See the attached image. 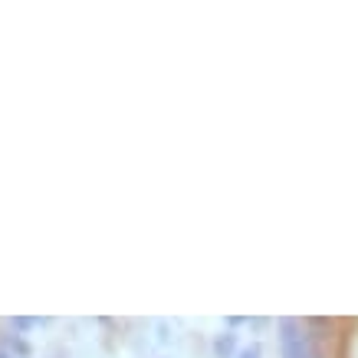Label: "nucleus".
Returning a JSON list of instances; mask_svg holds the SVG:
<instances>
[{"label": "nucleus", "instance_id": "423d86ee", "mask_svg": "<svg viewBox=\"0 0 358 358\" xmlns=\"http://www.w3.org/2000/svg\"><path fill=\"white\" fill-rule=\"evenodd\" d=\"M0 358H13V355H10V352H3V348H0Z\"/></svg>", "mask_w": 358, "mask_h": 358}, {"label": "nucleus", "instance_id": "39448f33", "mask_svg": "<svg viewBox=\"0 0 358 358\" xmlns=\"http://www.w3.org/2000/svg\"><path fill=\"white\" fill-rule=\"evenodd\" d=\"M237 358H263V348L260 345H250V348H243Z\"/></svg>", "mask_w": 358, "mask_h": 358}, {"label": "nucleus", "instance_id": "f03ea898", "mask_svg": "<svg viewBox=\"0 0 358 358\" xmlns=\"http://www.w3.org/2000/svg\"><path fill=\"white\" fill-rule=\"evenodd\" d=\"M214 358H234L237 355V332H230V329H224L220 336H214Z\"/></svg>", "mask_w": 358, "mask_h": 358}, {"label": "nucleus", "instance_id": "f257e3e1", "mask_svg": "<svg viewBox=\"0 0 358 358\" xmlns=\"http://www.w3.org/2000/svg\"><path fill=\"white\" fill-rule=\"evenodd\" d=\"M280 352L282 358H326L315 336L299 319H280Z\"/></svg>", "mask_w": 358, "mask_h": 358}, {"label": "nucleus", "instance_id": "7ed1b4c3", "mask_svg": "<svg viewBox=\"0 0 358 358\" xmlns=\"http://www.w3.org/2000/svg\"><path fill=\"white\" fill-rule=\"evenodd\" d=\"M3 352H10L13 358H27L30 355V345H27L20 336H7L3 338Z\"/></svg>", "mask_w": 358, "mask_h": 358}, {"label": "nucleus", "instance_id": "20e7f679", "mask_svg": "<svg viewBox=\"0 0 358 358\" xmlns=\"http://www.w3.org/2000/svg\"><path fill=\"white\" fill-rule=\"evenodd\" d=\"M43 326V319H33V315H17L13 319V329H36Z\"/></svg>", "mask_w": 358, "mask_h": 358}]
</instances>
